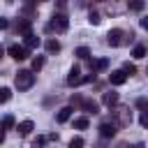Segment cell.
Listing matches in <instances>:
<instances>
[{
  "mask_svg": "<svg viewBox=\"0 0 148 148\" xmlns=\"http://www.w3.org/2000/svg\"><path fill=\"white\" fill-rule=\"evenodd\" d=\"M69 28V18L65 14H53V18L46 23V32H65Z\"/></svg>",
  "mask_w": 148,
  "mask_h": 148,
  "instance_id": "6da1fadb",
  "label": "cell"
},
{
  "mask_svg": "<svg viewBox=\"0 0 148 148\" xmlns=\"http://www.w3.org/2000/svg\"><path fill=\"white\" fill-rule=\"evenodd\" d=\"M14 83H16L18 90H28V88H32V83H35V74H32L30 69H21V72H16V76H14Z\"/></svg>",
  "mask_w": 148,
  "mask_h": 148,
  "instance_id": "7a4b0ae2",
  "label": "cell"
},
{
  "mask_svg": "<svg viewBox=\"0 0 148 148\" xmlns=\"http://www.w3.org/2000/svg\"><path fill=\"white\" fill-rule=\"evenodd\" d=\"M113 123H116V127H118V125H120V127H127V125L132 123V113H130V109H127V106L116 109V118H113Z\"/></svg>",
  "mask_w": 148,
  "mask_h": 148,
  "instance_id": "3957f363",
  "label": "cell"
},
{
  "mask_svg": "<svg viewBox=\"0 0 148 148\" xmlns=\"http://www.w3.org/2000/svg\"><path fill=\"white\" fill-rule=\"evenodd\" d=\"M123 37H125V32H123L120 28H113V30H109V35H106V44L120 46V44H123Z\"/></svg>",
  "mask_w": 148,
  "mask_h": 148,
  "instance_id": "277c9868",
  "label": "cell"
},
{
  "mask_svg": "<svg viewBox=\"0 0 148 148\" xmlns=\"http://www.w3.org/2000/svg\"><path fill=\"white\" fill-rule=\"evenodd\" d=\"M7 53H9L14 60H25V58H28V49H25V46H18V44H12V46L7 49Z\"/></svg>",
  "mask_w": 148,
  "mask_h": 148,
  "instance_id": "5b68a950",
  "label": "cell"
},
{
  "mask_svg": "<svg viewBox=\"0 0 148 148\" xmlns=\"http://www.w3.org/2000/svg\"><path fill=\"white\" fill-rule=\"evenodd\" d=\"M99 134H102L104 139H113V136H116V123H113V120H104V123L99 125Z\"/></svg>",
  "mask_w": 148,
  "mask_h": 148,
  "instance_id": "8992f818",
  "label": "cell"
},
{
  "mask_svg": "<svg viewBox=\"0 0 148 148\" xmlns=\"http://www.w3.org/2000/svg\"><path fill=\"white\" fill-rule=\"evenodd\" d=\"M79 83H83V76H81V69L74 65L67 74V86H79Z\"/></svg>",
  "mask_w": 148,
  "mask_h": 148,
  "instance_id": "52a82bcc",
  "label": "cell"
},
{
  "mask_svg": "<svg viewBox=\"0 0 148 148\" xmlns=\"http://www.w3.org/2000/svg\"><path fill=\"white\" fill-rule=\"evenodd\" d=\"M88 65H90V69H92V74H95V72H104V69L109 67V60H106V58H99V60H90V58H88Z\"/></svg>",
  "mask_w": 148,
  "mask_h": 148,
  "instance_id": "ba28073f",
  "label": "cell"
},
{
  "mask_svg": "<svg viewBox=\"0 0 148 148\" xmlns=\"http://www.w3.org/2000/svg\"><path fill=\"white\" fill-rule=\"evenodd\" d=\"M109 81H111L113 86H123V83L127 81V74H125L123 69H116V72H111V74H109Z\"/></svg>",
  "mask_w": 148,
  "mask_h": 148,
  "instance_id": "9c48e42d",
  "label": "cell"
},
{
  "mask_svg": "<svg viewBox=\"0 0 148 148\" xmlns=\"http://www.w3.org/2000/svg\"><path fill=\"white\" fill-rule=\"evenodd\" d=\"M118 99H120V95H118V92H113V90L102 95V102H104V106H109V109H113V106L118 104Z\"/></svg>",
  "mask_w": 148,
  "mask_h": 148,
  "instance_id": "30bf717a",
  "label": "cell"
},
{
  "mask_svg": "<svg viewBox=\"0 0 148 148\" xmlns=\"http://www.w3.org/2000/svg\"><path fill=\"white\" fill-rule=\"evenodd\" d=\"M79 106H81L86 113H92V116H95V113H99V106H97V102H92V99H81V104H79Z\"/></svg>",
  "mask_w": 148,
  "mask_h": 148,
  "instance_id": "8fae6325",
  "label": "cell"
},
{
  "mask_svg": "<svg viewBox=\"0 0 148 148\" xmlns=\"http://www.w3.org/2000/svg\"><path fill=\"white\" fill-rule=\"evenodd\" d=\"M32 130H35V123H32V120H23V123H18V127H16V132H18L21 136H28Z\"/></svg>",
  "mask_w": 148,
  "mask_h": 148,
  "instance_id": "7c38bea8",
  "label": "cell"
},
{
  "mask_svg": "<svg viewBox=\"0 0 148 148\" xmlns=\"http://www.w3.org/2000/svg\"><path fill=\"white\" fill-rule=\"evenodd\" d=\"M23 46H25V49H37V46H39V37L32 35V32L25 35V37H23Z\"/></svg>",
  "mask_w": 148,
  "mask_h": 148,
  "instance_id": "4fadbf2b",
  "label": "cell"
},
{
  "mask_svg": "<svg viewBox=\"0 0 148 148\" xmlns=\"http://www.w3.org/2000/svg\"><path fill=\"white\" fill-rule=\"evenodd\" d=\"M69 116H72V106H62V109L56 113V120H58V123H67Z\"/></svg>",
  "mask_w": 148,
  "mask_h": 148,
  "instance_id": "5bb4252c",
  "label": "cell"
},
{
  "mask_svg": "<svg viewBox=\"0 0 148 148\" xmlns=\"http://www.w3.org/2000/svg\"><path fill=\"white\" fill-rule=\"evenodd\" d=\"M16 30H18V32H23V37H25V35H30V18H21V21H18V25H16Z\"/></svg>",
  "mask_w": 148,
  "mask_h": 148,
  "instance_id": "9a60e30c",
  "label": "cell"
},
{
  "mask_svg": "<svg viewBox=\"0 0 148 148\" xmlns=\"http://www.w3.org/2000/svg\"><path fill=\"white\" fill-rule=\"evenodd\" d=\"M46 51H49V53H58V51H60V42H58V39H49V42H46Z\"/></svg>",
  "mask_w": 148,
  "mask_h": 148,
  "instance_id": "2e32d148",
  "label": "cell"
},
{
  "mask_svg": "<svg viewBox=\"0 0 148 148\" xmlns=\"http://www.w3.org/2000/svg\"><path fill=\"white\" fill-rule=\"evenodd\" d=\"M14 127V116H5L0 120V130H12Z\"/></svg>",
  "mask_w": 148,
  "mask_h": 148,
  "instance_id": "e0dca14e",
  "label": "cell"
},
{
  "mask_svg": "<svg viewBox=\"0 0 148 148\" xmlns=\"http://www.w3.org/2000/svg\"><path fill=\"white\" fill-rule=\"evenodd\" d=\"M88 21H90L92 25H99V23H102V16H99V12L90 9V14H88Z\"/></svg>",
  "mask_w": 148,
  "mask_h": 148,
  "instance_id": "ac0fdd59",
  "label": "cell"
},
{
  "mask_svg": "<svg viewBox=\"0 0 148 148\" xmlns=\"http://www.w3.org/2000/svg\"><path fill=\"white\" fill-rule=\"evenodd\" d=\"M132 56H134V58H143V56H146V46H143V44H136V46L132 49Z\"/></svg>",
  "mask_w": 148,
  "mask_h": 148,
  "instance_id": "d6986e66",
  "label": "cell"
},
{
  "mask_svg": "<svg viewBox=\"0 0 148 148\" xmlns=\"http://www.w3.org/2000/svg\"><path fill=\"white\" fill-rule=\"evenodd\" d=\"M9 99H12V90L9 88H0V104H5Z\"/></svg>",
  "mask_w": 148,
  "mask_h": 148,
  "instance_id": "ffe728a7",
  "label": "cell"
},
{
  "mask_svg": "<svg viewBox=\"0 0 148 148\" xmlns=\"http://www.w3.org/2000/svg\"><path fill=\"white\" fill-rule=\"evenodd\" d=\"M76 56L83 58V60H88V58H90V49H88V46H79V49H76Z\"/></svg>",
  "mask_w": 148,
  "mask_h": 148,
  "instance_id": "44dd1931",
  "label": "cell"
},
{
  "mask_svg": "<svg viewBox=\"0 0 148 148\" xmlns=\"http://www.w3.org/2000/svg\"><path fill=\"white\" fill-rule=\"evenodd\" d=\"M42 67H44V58H42V56H37V58L32 60V69H35V72H39Z\"/></svg>",
  "mask_w": 148,
  "mask_h": 148,
  "instance_id": "7402d4cb",
  "label": "cell"
},
{
  "mask_svg": "<svg viewBox=\"0 0 148 148\" xmlns=\"http://www.w3.org/2000/svg\"><path fill=\"white\" fill-rule=\"evenodd\" d=\"M74 127H76V130H86V127H88V118H76V120H74Z\"/></svg>",
  "mask_w": 148,
  "mask_h": 148,
  "instance_id": "603a6c76",
  "label": "cell"
},
{
  "mask_svg": "<svg viewBox=\"0 0 148 148\" xmlns=\"http://www.w3.org/2000/svg\"><path fill=\"white\" fill-rule=\"evenodd\" d=\"M136 106L141 109V113L148 111V97H139V99H136Z\"/></svg>",
  "mask_w": 148,
  "mask_h": 148,
  "instance_id": "cb8c5ba5",
  "label": "cell"
},
{
  "mask_svg": "<svg viewBox=\"0 0 148 148\" xmlns=\"http://www.w3.org/2000/svg\"><path fill=\"white\" fill-rule=\"evenodd\" d=\"M123 72H125V74H130V76H132V74H134V72H136V67H134V65H132V62H130V60H127V62H125V65H123Z\"/></svg>",
  "mask_w": 148,
  "mask_h": 148,
  "instance_id": "d4e9b609",
  "label": "cell"
},
{
  "mask_svg": "<svg viewBox=\"0 0 148 148\" xmlns=\"http://www.w3.org/2000/svg\"><path fill=\"white\" fill-rule=\"evenodd\" d=\"M69 148H83V139H81V136H74V139L69 141Z\"/></svg>",
  "mask_w": 148,
  "mask_h": 148,
  "instance_id": "484cf974",
  "label": "cell"
},
{
  "mask_svg": "<svg viewBox=\"0 0 148 148\" xmlns=\"http://www.w3.org/2000/svg\"><path fill=\"white\" fill-rule=\"evenodd\" d=\"M44 141H46L44 136H37V139L32 141V146H30V148H42V146H44Z\"/></svg>",
  "mask_w": 148,
  "mask_h": 148,
  "instance_id": "4316f807",
  "label": "cell"
},
{
  "mask_svg": "<svg viewBox=\"0 0 148 148\" xmlns=\"http://www.w3.org/2000/svg\"><path fill=\"white\" fill-rule=\"evenodd\" d=\"M139 123H141V127H148V111H143L139 116Z\"/></svg>",
  "mask_w": 148,
  "mask_h": 148,
  "instance_id": "83f0119b",
  "label": "cell"
},
{
  "mask_svg": "<svg viewBox=\"0 0 148 148\" xmlns=\"http://www.w3.org/2000/svg\"><path fill=\"white\" fill-rule=\"evenodd\" d=\"M130 9H134V12H141V9H143V2H139V0H136V2H130Z\"/></svg>",
  "mask_w": 148,
  "mask_h": 148,
  "instance_id": "f1b7e54d",
  "label": "cell"
},
{
  "mask_svg": "<svg viewBox=\"0 0 148 148\" xmlns=\"http://www.w3.org/2000/svg\"><path fill=\"white\" fill-rule=\"evenodd\" d=\"M139 25H141L143 30H148V16H141V18H139Z\"/></svg>",
  "mask_w": 148,
  "mask_h": 148,
  "instance_id": "f546056e",
  "label": "cell"
},
{
  "mask_svg": "<svg viewBox=\"0 0 148 148\" xmlns=\"http://www.w3.org/2000/svg\"><path fill=\"white\" fill-rule=\"evenodd\" d=\"M125 148H143V143H141V141H136V143H127Z\"/></svg>",
  "mask_w": 148,
  "mask_h": 148,
  "instance_id": "4dcf8cb0",
  "label": "cell"
},
{
  "mask_svg": "<svg viewBox=\"0 0 148 148\" xmlns=\"http://www.w3.org/2000/svg\"><path fill=\"white\" fill-rule=\"evenodd\" d=\"M7 25H9V21H7V18H0V30H5Z\"/></svg>",
  "mask_w": 148,
  "mask_h": 148,
  "instance_id": "1f68e13d",
  "label": "cell"
},
{
  "mask_svg": "<svg viewBox=\"0 0 148 148\" xmlns=\"http://www.w3.org/2000/svg\"><path fill=\"white\" fill-rule=\"evenodd\" d=\"M5 141V130H0V143Z\"/></svg>",
  "mask_w": 148,
  "mask_h": 148,
  "instance_id": "d6a6232c",
  "label": "cell"
},
{
  "mask_svg": "<svg viewBox=\"0 0 148 148\" xmlns=\"http://www.w3.org/2000/svg\"><path fill=\"white\" fill-rule=\"evenodd\" d=\"M2 56H5V49H2V46H0V58H2Z\"/></svg>",
  "mask_w": 148,
  "mask_h": 148,
  "instance_id": "836d02e7",
  "label": "cell"
},
{
  "mask_svg": "<svg viewBox=\"0 0 148 148\" xmlns=\"http://www.w3.org/2000/svg\"><path fill=\"white\" fill-rule=\"evenodd\" d=\"M95 148H106V146H104V143H99V146H95Z\"/></svg>",
  "mask_w": 148,
  "mask_h": 148,
  "instance_id": "e575fe53",
  "label": "cell"
},
{
  "mask_svg": "<svg viewBox=\"0 0 148 148\" xmlns=\"http://www.w3.org/2000/svg\"><path fill=\"white\" fill-rule=\"evenodd\" d=\"M146 74H148V67H146Z\"/></svg>",
  "mask_w": 148,
  "mask_h": 148,
  "instance_id": "d590c367",
  "label": "cell"
}]
</instances>
